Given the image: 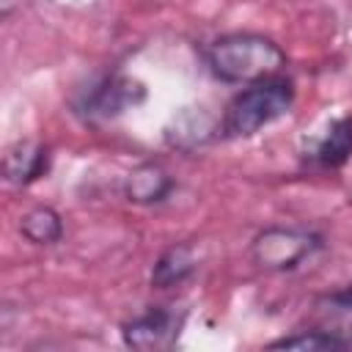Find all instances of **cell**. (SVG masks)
<instances>
[{
	"mask_svg": "<svg viewBox=\"0 0 352 352\" xmlns=\"http://www.w3.org/2000/svg\"><path fill=\"white\" fill-rule=\"evenodd\" d=\"M267 349H352V346L330 330L305 324V327H297L280 338H272L267 344Z\"/></svg>",
	"mask_w": 352,
	"mask_h": 352,
	"instance_id": "13",
	"label": "cell"
},
{
	"mask_svg": "<svg viewBox=\"0 0 352 352\" xmlns=\"http://www.w3.org/2000/svg\"><path fill=\"white\" fill-rule=\"evenodd\" d=\"M201 270V256L192 242H173L168 245L151 264L148 286L154 292H173L190 283Z\"/></svg>",
	"mask_w": 352,
	"mask_h": 352,
	"instance_id": "9",
	"label": "cell"
},
{
	"mask_svg": "<svg viewBox=\"0 0 352 352\" xmlns=\"http://www.w3.org/2000/svg\"><path fill=\"white\" fill-rule=\"evenodd\" d=\"M176 176L160 160H143L132 165L121 182V192L135 206H160L176 192Z\"/></svg>",
	"mask_w": 352,
	"mask_h": 352,
	"instance_id": "8",
	"label": "cell"
},
{
	"mask_svg": "<svg viewBox=\"0 0 352 352\" xmlns=\"http://www.w3.org/2000/svg\"><path fill=\"white\" fill-rule=\"evenodd\" d=\"M143 99H146V85L132 74L113 69L91 77L82 88H77L69 99V107L82 124L96 126L116 121L126 110L143 104Z\"/></svg>",
	"mask_w": 352,
	"mask_h": 352,
	"instance_id": "4",
	"label": "cell"
},
{
	"mask_svg": "<svg viewBox=\"0 0 352 352\" xmlns=\"http://www.w3.org/2000/svg\"><path fill=\"white\" fill-rule=\"evenodd\" d=\"M297 85L289 74L264 77L242 85L217 118V140H245L292 113Z\"/></svg>",
	"mask_w": 352,
	"mask_h": 352,
	"instance_id": "2",
	"label": "cell"
},
{
	"mask_svg": "<svg viewBox=\"0 0 352 352\" xmlns=\"http://www.w3.org/2000/svg\"><path fill=\"white\" fill-rule=\"evenodd\" d=\"M16 231L22 234L25 242H30L36 248H55L66 234V223H63V214L55 206L36 204V206H30L28 212L19 214Z\"/></svg>",
	"mask_w": 352,
	"mask_h": 352,
	"instance_id": "11",
	"label": "cell"
},
{
	"mask_svg": "<svg viewBox=\"0 0 352 352\" xmlns=\"http://www.w3.org/2000/svg\"><path fill=\"white\" fill-rule=\"evenodd\" d=\"M308 170L333 173L352 160V113L333 118L316 138H311L300 154Z\"/></svg>",
	"mask_w": 352,
	"mask_h": 352,
	"instance_id": "6",
	"label": "cell"
},
{
	"mask_svg": "<svg viewBox=\"0 0 352 352\" xmlns=\"http://www.w3.org/2000/svg\"><path fill=\"white\" fill-rule=\"evenodd\" d=\"M314 327L330 330L352 346V280L319 292L311 300V322Z\"/></svg>",
	"mask_w": 352,
	"mask_h": 352,
	"instance_id": "10",
	"label": "cell"
},
{
	"mask_svg": "<svg viewBox=\"0 0 352 352\" xmlns=\"http://www.w3.org/2000/svg\"><path fill=\"white\" fill-rule=\"evenodd\" d=\"M327 236L311 226L270 223L258 228L248 242V258L258 272L289 275L302 270L319 253H324Z\"/></svg>",
	"mask_w": 352,
	"mask_h": 352,
	"instance_id": "3",
	"label": "cell"
},
{
	"mask_svg": "<svg viewBox=\"0 0 352 352\" xmlns=\"http://www.w3.org/2000/svg\"><path fill=\"white\" fill-rule=\"evenodd\" d=\"M190 311L184 305H146L140 314L129 316L121 322V344L129 349L140 352H154V349H170L179 344L184 324H187Z\"/></svg>",
	"mask_w": 352,
	"mask_h": 352,
	"instance_id": "5",
	"label": "cell"
},
{
	"mask_svg": "<svg viewBox=\"0 0 352 352\" xmlns=\"http://www.w3.org/2000/svg\"><path fill=\"white\" fill-rule=\"evenodd\" d=\"M204 69L223 85H248L264 77L286 74L283 47L256 30H228L201 44Z\"/></svg>",
	"mask_w": 352,
	"mask_h": 352,
	"instance_id": "1",
	"label": "cell"
},
{
	"mask_svg": "<svg viewBox=\"0 0 352 352\" xmlns=\"http://www.w3.org/2000/svg\"><path fill=\"white\" fill-rule=\"evenodd\" d=\"M52 168V151L36 138H19L3 151V182L11 187H30L47 179Z\"/></svg>",
	"mask_w": 352,
	"mask_h": 352,
	"instance_id": "7",
	"label": "cell"
},
{
	"mask_svg": "<svg viewBox=\"0 0 352 352\" xmlns=\"http://www.w3.org/2000/svg\"><path fill=\"white\" fill-rule=\"evenodd\" d=\"M165 140L179 151H195L217 140V121H206V116L198 110H184L165 126Z\"/></svg>",
	"mask_w": 352,
	"mask_h": 352,
	"instance_id": "12",
	"label": "cell"
},
{
	"mask_svg": "<svg viewBox=\"0 0 352 352\" xmlns=\"http://www.w3.org/2000/svg\"><path fill=\"white\" fill-rule=\"evenodd\" d=\"M22 3H25V0H0V16L8 19L16 8H22Z\"/></svg>",
	"mask_w": 352,
	"mask_h": 352,
	"instance_id": "14",
	"label": "cell"
}]
</instances>
